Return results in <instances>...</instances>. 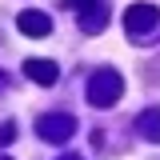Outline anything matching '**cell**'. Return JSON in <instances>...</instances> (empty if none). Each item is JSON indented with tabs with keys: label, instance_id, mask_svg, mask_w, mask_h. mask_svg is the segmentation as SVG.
Listing matches in <instances>:
<instances>
[{
	"label": "cell",
	"instance_id": "obj_12",
	"mask_svg": "<svg viewBox=\"0 0 160 160\" xmlns=\"http://www.w3.org/2000/svg\"><path fill=\"white\" fill-rule=\"evenodd\" d=\"M0 160H8V156H0Z\"/></svg>",
	"mask_w": 160,
	"mask_h": 160
},
{
	"label": "cell",
	"instance_id": "obj_8",
	"mask_svg": "<svg viewBox=\"0 0 160 160\" xmlns=\"http://www.w3.org/2000/svg\"><path fill=\"white\" fill-rule=\"evenodd\" d=\"M12 136H16V124H0V144H8Z\"/></svg>",
	"mask_w": 160,
	"mask_h": 160
},
{
	"label": "cell",
	"instance_id": "obj_11",
	"mask_svg": "<svg viewBox=\"0 0 160 160\" xmlns=\"http://www.w3.org/2000/svg\"><path fill=\"white\" fill-rule=\"evenodd\" d=\"M0 80H4V72H0Z\"/></svg>",
	"mask_w": 160,
	"mask_h": 160
},
{
	"label": "cell",
	"instance_id": "obj_1",
	"mask_svg": "<svg viewBox=\"0 0 160 160\" xmlns=\"http://www.w3.org/2000/svg\"><path fill=\"white\" fill-rule=\"evenodd\" d=\"M120 92H124V80H120L116 68H100V72H92V80H88V104H96V108H112L120 100Z\"/></svg>",
	"mask_w": 160,
	"mask_h": 160
},
{
	"label": "cell",
	"instance_id": "obj_10",
	"mask_svg": "<svg viewBox=\"0 0 160 160\" xmlns=\"http://www.w3.org/2000/svg\"><path fill=\"white\" fill-rule=\"evenodd\" d=\"M60 160H80V156H60Z\"/></svg>",
	"mask_w": 160,
	"mask_h": 160
},
{
	"label": "cell",
	"instance_id": "obj_3",
	"mask_svg": "<svg viewBox=\"0 0 160 160\" xmlns=\"http://www.w3.org/2000/svg\"><path fill=\"white\" fill-rule=\"evenodd\" d=\"M72 132H76V120H72V116H60V112H52V116H40V120H36V136H40V140L64 144Z\"/></svg>",
	"mask_w": 160,
	"mask_h": 160
},
{
	"label": "cell",
	"instance_id": "obj_2",
	"mask_svg": "<svg viewBox=\"0 0 160 160\" xmlns=\"http://www.w3.org/2000/svg\"><path fill=\"white\" fill-rule=\"evenodd\" d=\"M124 32L132 40H148L160 32V8L152 4H132L128 12H124Z\"/></svg>",
	"mask_w": 160,
	"mask_h": 160
},
{
	"label": "cell",
	"instance_id": "obj_5",
	"mask_svg": "<svg viewBox=\"0 0 160 160\" xmlns=\"http://www.w3.org/2000/svg\"><path fill=\"white\" fill-rule=\"evenodd\" d=\"M16 28L24 32V36H48V32H52V20L44 16V12H20Z\"/></svg>",
	"mask_w": 160,
	"mask_h": 160
},
{
	"label": "cell",
	"instance_id": "obj_6",
	"mask_svg": "<svg viewBox=\"0 0 160 160\" xmlns=\"http://www.w3.org/2000/svg\"><path fill=\"white\" fill-rule=\"evenodd\" d=\"M136 132H140L144 140L160 144V108H148V112H140V120H136Z\"/></svg>",
	"mask_w": 160,
	"mask_h": 160
},
{
	"label": "cell",
	"instance_id": "obj_7",
	"mask_svg": "<svg viewBox=\"0 0 160 160\" xmlns=\"http://www.w3.org/2000/svg\"><path fill=\"white\" fill-rule=\"evenodd\" d=\"M104 24H108V20H104V0L80 12V28H84V32H104Z\"/></svg>",
	"mask_w": 160,
	"mask_h": 160
},
{
	"label": "cell",
	"instance_id": "obj_9",
	"mask_svg": "<svg viewBox=\"0 0 160 160\" xmlns=\"http://www.w3.org/2000/svg\"><path fill=\"white\" fill-rule=\"evenodd\" d=\"M64 4H68V8H80V12H84V8H92V4H100V0H64Z\"/></svg>",
	"mask_w": 160,
	"mask_h": 160
},
{
	"label": "cell",
	"instance_id": "obj_4",
	"mask_svg": "<svg viewBox=\"0 0 160 160\" xmlns=\"http://www.w3.org/2000/svg\"><path fill=\"white\" fill-rule=\"evenodd\" d=\"M24 76L48 88V84H56V80H60V68H56V60H40V56H32V60H24Z\"/></svg>",
	"mask_w": 160,
	"mask_h": 160
}]
</instances>
